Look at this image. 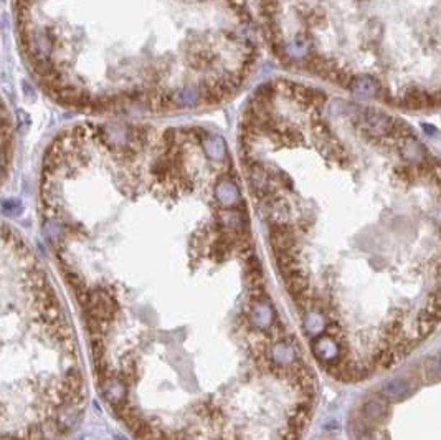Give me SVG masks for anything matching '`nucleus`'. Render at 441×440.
<instances>
[{"mask_svg":"<svg viewBox=\"0 0 441 440\" xmlns=\"http://www.w3.org/2000/svg\"><path fill=\"white\" fill-rule=\"evenodd\" d=\"M146 128L76 123L46 146L39 212L96 387L136 440H299L318 381L264 275L229 166Z\"/></svg>","mask_w":441,"mask_h":440,"instance_id":"1","label":"nucleus"},{"mask_svg":"<svg viewBox=\"0 0 441 440\" xmlns=\"http://www.w3.org/2000/svg\"><path fill=\"white\" fill-rule=\"evenodd\" d=\"M85 407L81 354L50 273L0 220V440H63Z\"/></svg>","mask_w":441,"mask_h":440,"instance_id":"2","label":"nucleus"},{"mask_svg":"<svg viewBox=\"0 0 441 440\" xmlns=\"http://www.w3.org/2000/svg\"><path fill=\"white\" fill-rule=\"evenodd\" d=\"M438 363L430 361L385 382L351 420L354 440H438Z\"/></svg>","mask_w":441,"mask_h":440,"instance_id":"3","label":"nucleus"},{"mask_svg":"<svg viewBox=\"0 0 441 440\" xmlns=\"http://www.w3.org/2000/svg\"><path fill=\"white\" fill-rule=\"evenodd\" d=\"M13 152H15V124L11 108L0 98V184L11 173Z\"/></svg>","mask_w":441,"mask_h":440,"instance_id":"4","label":"nucleus"}]
</instances>
